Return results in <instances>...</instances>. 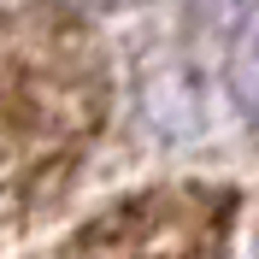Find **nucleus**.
<instances>
[{"label": "nucleus", "instance_id": "obj_1", "mask_svg": "<svg viewBox=\"0 0 259 259\" xmlns=\"http://www.w3.org/2000/svg\"><path fill=\"white\" fill-rule=\"evenodd\" d=\"M230 189H153L95 218L77 236V259H212L230 236Z\"/></svg>", "mask_w": 259, "mask_h": 259}, {"label": "nucleus", "instance_id": "obj_2", "mask_svg": "<svg viewBox=\"0 0 259 259\" xmlns=\"http://www.w3.org/2000/svg\"><path fill=\"white\" fill-rule=\"evenodd\" d=\"M230 95L242 106L247 124H259V18L236 35V53H230Z\"/></svg>", "mask_w": 259, "mask_h": 259}, {"label": "nucleus", "instance_id": "obj_3", "mask_svg": "<svg viewBox=\"0 0 259 259\" xmlns=\"http://www.w3.org/2000/svg\"><path fill=\"white\" fill-rule=\"evenodd\" d=\"M189 12L200 18L212 35H242L259 18V0H189Z\"/></svg>", "mask_w": 259, "mask_h": 259}, {"label": "nucleus", "instance_id": "obj_4", "mask_svg": "<svg viewBox=\"0 0 259 259\" xmlns=\"http://www.w3.org/2000/svg\"><path fill=\"white\" fill-rule=\"evenodd\" d=\"M12 124H18V112L6 106V95H0V183L12 177Z\"/></svg>", "mask_w": 259, "mask_h": 259}]
</instances>
